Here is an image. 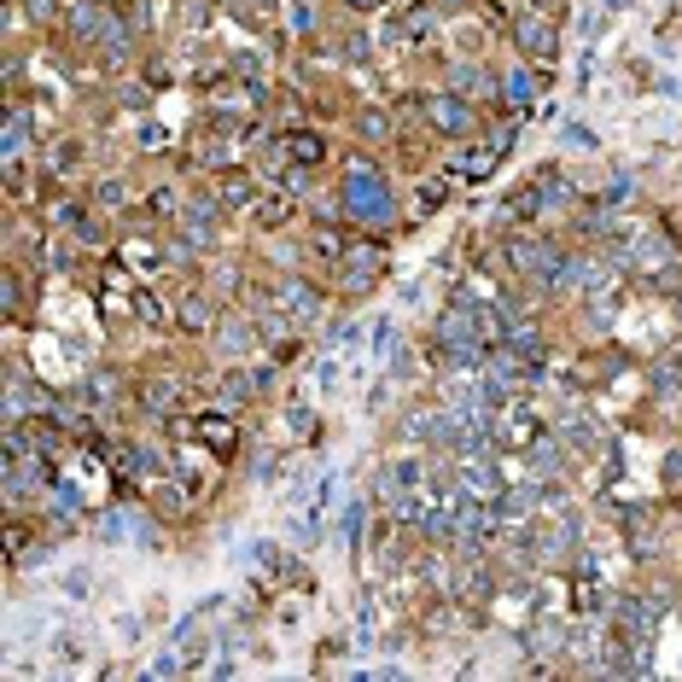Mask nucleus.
<instances>
[{
    "label": "nucleus",
    "instance_id": "f257e3e1",
    "mask_svg": "<svg viewBox=\"0 0 682 682\" xmlns=\"http://www.w3.org/2000/svg\"><path fill=\"white\" fill-rule=\"evenodd\" d=\"M502 257H508L513 274H525V280H537V286H566V274H572V263L560 257V245L543 239L537 228H508Z\"/></svg>",
    "mask_w": 682,
    "mask_h": 682
},
{
    "label": "nucleus",
    "instance_id": "f03ea898",
    "mask_svg": "<svg viewBox=\"0 0 682 682\" xmlns=\"http://www.w3.org/2000/svg\"><path fill=\"white\" fill-rule=\"evenodd\" d=\"M490 432H496V449H508V455H531V449L543 444V414L525 409V403H502V409H490Z\"/></svg>",
    "mask_w": 682,
    "mask_h": 682
},
{
    "label": "nucleus",
    "instance_id": "7ed1b4c3",
    "mask_svg": "<svg viewBox=\"0 0 682 682\" xmlns=\"http://www.w3.org/2000/svg\"><path fill=\"white\" fill-rule=\"evenodd\" d=\"M513 140H519V117H513V123H502V129H496V135H484V140H461V158H455V175H461V181H490V170H496V164H502V158H508V146Z\"/></svg>",
    "mask_w": 682,
    "mask_h": 682
},
{
    "label": "nucleus",
    "instance_id": "20e7f679",
    "mask_svg": "<svg viewBox=\"0 0 682 682\" xmlns=\"http://www.w3.org/2000/svg\"><path fill=\"white\" fill-rule=\"evenodd\" d=\"M210 339H216V356H222V362H251L257 344H263V333H257L251 309H228V315H216Z\"/></svg>",
    "mask_w": 682,
    "mask_h": 682
},
{
    "label": "nucleus",
    "instance_id": "39448f33",
    "mask_svg": "<svg viewBox=\"0 0 682 682\" xmlns=\"http://www.w3.org/2000/svg\"><path fill=\"white\" fill-rule=\"evenodd\" d=\"M420 111H426V123H432L444 140H473L478 135V111L461 100L455 88H449V94H432V100H420Z\"/></svg>",
    "mask_w": 682,
    "mask_h": 682
},
{
    "label": "nucleus",
    "instance_id": "423d86ee",
    "mask_svg": "<svg viewBox=\"0 0 682 682\" xmlns=\"http://www.w3.org/2000/svg\"><path fill=\"white\" fill-rule=\"evenodd\" d=\"M496 455L502 449H484V455H449V467H455V484L478 496V502H496L502 496V467H496Z\"/></svg>",
    "mask_w": 682,
    "mask_h": 682
},
{
    "label": "nucleus",
    "instance_id": "0eeeda50",
    "mask_svg": "<svg viewBox=\"0 0 682 682\" xmlns=\"http://www.w3.org/2000/svg\"><path fill=\"white\" fill-rule=\"evenodd\" d=\"M344 210H350V216L374 210L379 228L391 222V199H385V181L374 175V164H350V181H344Z\"/></svg>",
    "mask_w": 682,
    "mask_h": 682
},
{
    "label": "nucleus",
    "instance_id": "6e6552de",
    "mask_svg": "<svg viewBox=\"0 0 682 682\" xmlns=\"http://www.w3.org/2000/svg\"><path fill=\"white\" fill-rule=\"evenodd\" d=\"M548 216H554V205H548V193L537 187V175L519 181L508 199H502V228H537V222H548Z\"/></svg>",
    "mask_w": 682,
    "mask_h": 682
},
{
    "label": "nucleus",
    "instance_id": "1a4fd4ad",
    "mask_svg": "<svg viewBox=\"0 0 682 682\" xmlns=\"http://www.w3.org/2000/svg\"><path fill=\"white\" fill-rule=\"evenodd\" d=\"M135 403H140L146 414H152V420H170V414L181 409V403H187V385H181L175 374H140Z\"/></svg>",
    "mask_w": 682,
    "mask_h": 682
},
{
    "label": "nucleus",
    "instance_id": "9d476101",
    "mask_svg": "<svg viewBox=\"0 0 682 682\" xmlns=\"http://www.w3.org/2000/svg\"><path fill=\"white\" fill-rule=\"evenodd\" d=\"M222 216H257L263 193H257V175H239V170H216V193H210Z\"/></svg>",
    "mask_w": 682,
    "mask_h": 682
},
{
    "label": "nucleus",
    "instance_id": "9b49d317",
    "mask_svg": "<svg viewBox=\"0 0 682 682\" xmlns=\"http://www.w3.org/2000/svg\"><path fill=\"white\" fill-rule=\"evenodd\" d=\"M274 298L286 304V315H292L298 327H321V292L309 286L304 274H286V280H274Z\"/></svg>",
    "mask_w": 682,
    "mask_h": 682
},
{
    "label": "nucleus",
    "instance_id": "f8f14e48",
    "mask_svg": "<svg viewBox=\"0 0 682 682\" xmlns=\"http://www.w3.org/2000/svg\"><path fill=\"white\" fill-rule=\"evenodd\" d=\"M513 47H519L531 65H554V59H560V35H554L548 18H519V24H513Z\"/></svg>",
    "mask_w": 682,
    "mask_h": 682
},
{
    "label": "nucleus",
    "instance_id": "ddd939ff",
    "mask_svg": "<svg viewBox=\"0 0 682 682\" xmlns=\"http://www.w3.org/2000/svg\"><path fill=\"white\" fill-rule=\"evenodd\" d=\"M339 269H344V274H339V286L362 292V286H374L379 274H385V251H379V245H350Z\"/></svg>",
    "mask_w": 682,
    "mask_h": 682
},
{
    "label": "nucleus",
    "instance_id": "4468645a",
    "mask_svg": "<svg viewBox=\"0 0 682 682\" xmlns=\"http://www.w3.org/2000/svg\"><path fill=\"white\" fill-rule=\"evenodd\" d=\"M175 327H181V333H210V327H216V292L193 286V292L175 304Z\"/></svg>",
    "mask_w": 682,
    "mask_h": 682
},
{
    "label": "nucleus",
    "instance_id": "2eb2a0df",
    "mask_svg": "<svg viewBox=\"0 0 682 682\" xmlns=\"http://www.w3.org/2000/svg\"><path fill=\"white\" fill-rule=\"evenodd\" d=\"M280 152H286V158H292V164H321V158H327V140L315 135V129H304V123H292V129H280Z\"/></svg>",
    "mask_w": 682,
    "mask_h": 682
},
{
    "label": "nucleus",
    "instance_id": "dca6fc26",
    "mask_svg": "<svg viewBox=\"0 0 682 682\" xmlns=\"http://www.w3.org/2000/svg\"><path fill=\"white\" fill-rule=\"evenodd\" d=\"M129 315L140 327H175V309H164V298L152 286H129Z\"/></svg>",
    "mask_w": 682,
    "mask_h": 682
},
{
    "label": "nucleus",
    "instance_id": "f3484780",
    "mask_svg": "<svg viewBox=\"0 0 682 682\" xmlns=\"http://www.w3.org/2000/svg\"><path fill=\"white\" fill-rule=\"evenodd\" d=\"M537 88H543V82H537V76H531L525 65H513L508 76H502V100L513 105V117H525V105L537 100Z\"/></svg>",
    "mask_w": 682,
    "mask_h": 682
},
{
    "label": "nucleus",
    "instance_id": "a211bd4d",
    "mask_svg": "<svg viewBox=\"0 0 682 682\" xmlns=\"http://www.w3.org/2000/svg\"><path fill=\"white\" fill-rule=\"evenodd\" d=\"M88 199H94V210H135V187L123 175H100Z\"/></svg>",
    "mask_w": 682,
    "mask_h": 682
},
{
    "label": "nucleus",
    "instance_id": "6ab92c4d",
    "mask_svg": "<svg viewBox=\"0 0 682 682\" xmlns=\"http://www.w3.org/2000/svg\"><path fill=\"white\" fill-rule=\"evenodd\" d=\"M41 117V111H30V105H12V117H6V158H18L24 146H30V123Z\"/></svg>",
    "mask_w": 682,
    "mask_h": 682
},
{
    "label": "nucleus",
    "instance_id": "aec40b11",
    "mask_svg": "<svg viewBox=\"0 0 682 682\" xmlns=\"http://www.w3.org/2000/svg\"><path fill=\"white\" fill-rule=\"evenodd\" d=\"M309 251H315V257L327 263V269H339L350 245H344V234H339V228H315V234H309Z\"/></svg>",
    "mask_w": 682,
    "mask_h": 682
},
{
    "label": "nucleus",
    "instance_id": "412c9836",
    "mask_svg": "<svg viewBox=\"0 0 682 682\" xmlns=\"http://www.w3.org/2000/svg\"><path fill=\"white\" fill-rule=\"evenodd\" d=\"M117 391H123V379L111 374V368H94V374H88V403H94V409H117Z\"/></svg>",
    "mask_w": 682,
    "mask_h": 682
},
{
    "label": "nucleus",
    "instance_id": "4be33fe9",
    "mask_svg": "<svg viewBox=\"0 0 682 682\" xmlns=\"http://www.w3.org/2000/svg\"><path fill=\"white\" fill-rule=\"evenodd\" d=\"M123 263H140V274H158L170 257H164L152 239H129V245H123Z\"/></svg>",
    "mask_w": 682,
    "mask_h": 682
},
{
    "label": "nucleus",
    "instance_id": "5701e85b",
    "mask_svg": "<svg viewBox=\"0 0 682 682\" xmlns=\"http://www.w3.org/2000/svg\"><path fill=\"white\" fill-rule=\"evenodd\" d=\"M356 140L385 146V140H391V117H385V111H362V117H356Z\"/></svg>",
    "mask_w": 682,
    "mask_h": 682
},
{
    "label": "nucleus",
    "instance_id": "b1692460",
    "mask_svg": "<svg viewBox=\"0 0 682 682\" xmlns=\"http://www.w3.org/2000/svg\"><path fill=\"white\" fill-rule=\"evenodd\" d=\"M70 234H76V245H105V222L94 210H82V216L70 222Z\"/></svg>",
    "mask_w": 682,
    "mask_h": 682
},
{
    "label": "nucleus",
    "instance_id": "393cba45",
    "mask_svg": "<svg viewBox=\"0 0 682 682\" xmlns=\"http://www.w3.org/2000/svg\"><path fill=\"white\" fill-rule=\"evenodd\" d=\"M286 216H292V199H263L257 205V228H286Z\"/></svg>",
    "mask_w": 682,
    "mask_h": 682
},
{
    "label": "nucleus",
    "instance_id": "a878e982",
    "mask_svg": "<svg viewBox=\"0 0 682 682\" xmlns=\"http://www.w3.org/2000/svg\"><path fill=\"white\" fill-rule=\"evenodd\" d=\"M210 24V0H181V30L199 35Z\"/></svg>",
    "mask_w": 682,
    "mask_h": 682
},
{
    "label": "nucleus",
    "instance_id": "bb28decb",
    "mask_svg": "<svg viewBox=\"0 0 682 682\" xmlns=\"http://www.w3.org/2000/svg\"><path fill=\"white\" fill-rule=\"evenodd\" d=\"M344 59H350V65L374 59V35H368V30H350V35H344Z\"/></svg>",
    "mask_w": 682,
    "mask_h": 682
},
{
    "label": "nucleus",
    "instance_id": "cd10ccee",
    "mask_svg": "<svg viewBox=\"0 0 682 682\" xmlns=\"http://www.w3.org/2000/svg\"><path fill=\"white\" fill-rule=\"evenodd\" d=\"M286 426H292V432H309V426H315V414H309L304 397H298V403H286Z\"/></svg>",
    "mask_w": 682,
    "mask_h": 682
},
{
    "label": "nucleus",
    "instance_id": "c85d7f7f",
    "mask_svg": "<svg viewBox=\"0 0 682 682\" xmlns=\"http://www.w3.org/2000/svg\"><path fill=\"white\" fill-rule=\"evenodd\" d=\"M6 309H12V315L24 309V274L18 269H6Z\"/></svg>",
    "mask_w": 682,
    "mask_h": 682
},
{
    "label": "nucleus",
    "instance_id": "c756f323",
    "mask_svg": "<svg viewBox=\"0 0 682 682\" xmlns=\"http://www.w3.org/2000/svg\"><path fill=\"white\" fill-rule=\"evenodd\" d=\"M344 543H350V548L362 543V502H356V508L344 513Z\"/></svg>",
    "mask_w": 682,
    "mask_h": 682
},
{
    "label": "nucleus",
    "instance_id": "7c9ffc66",
    "mask_svg": "<svg viewBox=\"0 0 682 682\" xmlns=\"http://www.w3.org/2000/svg\"><path fill=\"white\" fill-rule=\"evenodd\" d=\"M665 490H682V449L665 455Z\"/></svg>",
    "mask_w": 682,
    "mask_h": 682
},
{
    "label": "nucleus",
    "instance_id": "2f4dec72",
    "mask_svg": "<svg viewBox=\"0 0 682 682\" xmlns=\"http://www.w3.org/2000/svg\"><path fill=\"white\" fill-rule=\"evenodd\" d=\"M444 205V187H438V181H426V187H420V210H438Z\"/></svg>",
    "mask_w": 682,
    "mask_h": 682
},
{
    "label": "nucleus",
    "instance_id": "473e14b6",
    "mask_svg": "<svg viewBox=\"0 0 682 682\" xmlns=\"http://www.w3.org/2000/svg\"><path fill=\"white\" fill-rule=\"evenodd\" d=\"M24 6H30L35 24H47V18H53V0H24Z\"/></svg>",
    "mask_w": 682,
    "mask_h": 682
},
{
    "label": "nucleus",
    "instance_id": "72a5a7b5",
    "mask_svg": "<svg viewBox=\"0 0 682 682\" xmlns=\"http://www.w3.org/2000/svg\"><path fill=\"white\" fill-rule=\"evenodd\" d=\"M333 379H339V368H333V362L321 356V362H315V385H333Z\"/></svg>",
    "mask_w": 682,
    "mask_h": 682
},
{
    "label": "nucleus",
    "instance_id": "f704fd0d",
    "mask_svg": "<svg viewBox=\"0 0 682 682\" xmlns=\"http://www.w3.org/2000/svg\"><path fill=\"white\" fill-rule=\"evenodd\" d=\"M88 589H94V578H88V572H70V595H76V601H82Z\"/></svg>",
    "mask_w": 682,
    "mask_h": 682
},
{
    "label": "nucleus",
    "instance_id": "c9c22d12",
    "mask_svg": "<svg viewBox=\"0 0 682 682\" xmlns=\"http://www.w3.org/2000/svg\"><path fill=\"white\" fill-rule=\"evenodd\" d=\"M344 6H356V12H379L385 0H344Z\"/></svg>",
    "mask_w": 682,
    "mask_h": 682
}]
</instances>
